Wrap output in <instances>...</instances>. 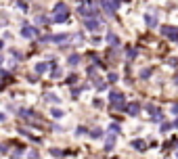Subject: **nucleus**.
Masks as SVG:
<instances>
[{"instance_id":"obj_14","label":"nucleus","mask_w":178,"mask_h":159,"mask_svg":"<svg viewBox=\"0 0 178 159\" xmlns=\"http://www.w3.org/2000/svg\"><path fill=\"white\" fill-rule=\"evenodd\" d=\"M176 157H178V153H176Z\"/></svg>"},{"instance_id":"obj_8","label":"nucleus","mask_w":178,"mask_h":159,"mask_svg":"<svg viewBox=\"0 0 178 159\" xmlns=\"http://www.w3.org/2000/svg\"><path fill=\"white\" fill-rule=\"evenodd\" d=\"M69 63H71V65H78V63H80V57H76V55L69 57Z\"/></svg>"},{"instance_id":"obj_13","label":"nucleus","mask_w":178,"mask_h":159,"mask_svg":"<svg viewBox=\"0 0 178 159\" xmlns=\"http://www.w3.org/2000/svg\"><path fill=\"white\" fill-rule=\"evenodd\" d=\"M176 84H178V76H176Z\"/></svg>"},{"instance_id":"obj_4","label":"nucleus","mask_w":178,"mask_h":159,"mask_svg":"<svg viewBox=\"0 0 178 159\" xmlns=\"http://www.w3.org/2000/svg\"><path fill=\"white\" fill-rule=\"evenodd\" d=\"M138 111H140V105L138 103H130L128 105V113L130 115H138Z\"/></svg>"},{"instance_id":"obj_1","label":"nucleus","mask_w":178,"mask_h":159,"mask_svg":"<svg viewBox=\"0 0 178 159\" xmlns=\"http://www.w3.org/2000/svg\"><path fill=\"white\" fill-rule=\"evenodd\" d=\"M67 19V4H57L55 6V21H65Z\"/></svg>"},{"instance_id":"obj_7","label":"nucleus","mask_w":178,"mask_h":159,"mask_svg":"<svg viewBox=\"0 0 178 159\" xmlns=\"http://www.w3.org/2000/svg\"><path fill=\"white\" fill-rule=\"evenodd\" d=\"M107 40H109V44H117V42H120V40H117V36H111V34L107 36Z\"/></svg>"},{"instance_id":"obj_11","label":"nucleus","mask_w":178,"mask_h":159,"mask_svg":"<svg viewBox=\"0 0 178 159\" xmlns=\"http://www.w3.org/2000/svg\"><path fill=\"white\" fill-rule=\"evenodd\" d=\"M86 25H88L90 30H94V27H98V23H96V21H86Z\"/></svg>"},{"instance_id":"obj_3","label":"nucleus","mask_w":178,"mask_h":159,"mask_svg":"<svg viewBox=\"0 0 178 159\" xmlns=\"http://www.w3.org/2000/svg\"><path fill=\"white\" fill-rule=\"evenodd\" d=\"M101 6H103V8H105V11H107L109 15H111V13L115 11V4H111L109 0H101Z\"/></svg>"},{"instance_id":"obj_12","label":"nucleus","mask_w":178,"mask_h":159,"mask_svg":"<svg viewBox=\"0 0 178 159\" xmlns=\"http://www.w3.org/2000/svg\"><path fill=\"white\" fill-rule=\"evenodd\" d=\"M36 69H38V73H42V71H46V63H44V65H38Z\"/></svg>"},{"instance_id":"obj_10","label":"nucleus","mask_w":178,"mask_h":159,"mask_svg":"<svg viewBox=\"0 0 178 159\" xmlns=\"http://www.w3.org/2000/svg\"><path fill=\"white\" fill-rule=\"evenodd\" d=\"M147 25H155V17H153V15L147 17Z\"/></svg>"},{"instance_id":"obj_2","label":"nucleus","mask_w":178,"mask_h":159,"mask_svg":"<svg viewBox=\"0 0 178 159\" xmlns=\"http://www.w3.org/2000/svg\"><path fill=\"white\" fill-rule=\"evenodd\" d=\"M161 34H164V36H168V38H172V40L178 38V30H176V27H170V25L161 27Z\"/></svg>"},{"instance_id":"obj_6","label":"nucleus","mask_w":178,"mask_h":159,"mask_svg":"<svg viewBox=\"0 0 178 159\" xmlns=\"http://www.w3.org/2000/svg\"><path fill=\"white\" fill-rule=\"evenodd\" d=\"M109 98H111L113 103H122V92H111Z\"/></svg>"},{"instance_id":"obj_5","label":"nucleus","mask_w":178,"mask_h":159,"mask_svg":"<svg viewBox=\"0 0 178 159\" xmlns=\"http://www.w3.org/2000/svg\"><path fill=\"white\" fill-rule=\"evenodd\" d=\"M21 34H23V36H25V38H32V36H34V34H36V32H34V27H30V25H25V27H23V32H21Z\"/></svg>"},{"instance_id":"obj_9","label":"nucleus","mask_w":178,"mask_h":159,"mask_svg":"<svg viewBox=\"0 0 178 159\" xmlns=\"http://www.w3.org/2000/svg\"><path fill=\"white\" fill-rule=\"evenodd\" d=\"M132 145L136 147V149H145V142H142V140H134Z\"/></svg>"}]
</instances>
